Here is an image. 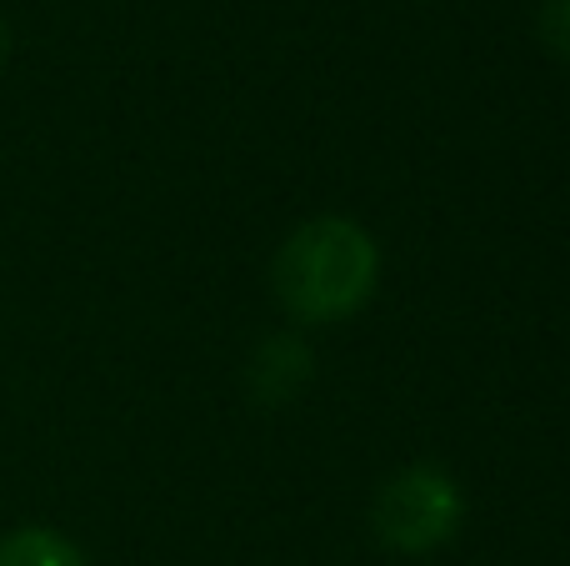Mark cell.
I'll use <instances>...</instances> for the list:
<instances>
[{
    "instance_id": "1",
    "label": "cell",
    "mask_w": 570,
    "mask_h": 566,
    "mask_svg": "<svg viewBox=\"0 0 570 566\" xmlns=\"http://www.w3.org/2000/svg\"><path fill=\"white\" fill-rule=\"evenodd\" d=\"M271 286H276L285 316L305 326L351 321L355 311L371 306L381 286V246L361 221L315 216L281 241L271 261Z\"/></svg>"
},
{
    "instance_id": "2",
    "label": "cell",
    "mask_w": 570,
    "mask_h": 566,
    "mask_svg": "<svg viewBox=\"0 0 570 566\" xmlns=\"http://www.w3.org/2000/svg\"><path fill=\"white\" fill-rule=\"evenodd\" d=\"M461 521H465V491L435 461L401 467L395 477L381 481V491L371 501V527L381 537V547H391L395 557L441 552L461 531Z\"/></svg>"
},
{
    "instance_id": "3",
    "label": "cell",
    "mask_w": 570,
    "mask_h": 566,
    "mask_svg": "<svg viewBox=\"0 0 570 566\" xmlns=\"http://www.w3.org/2000/svg\"><path fill=\"white\" fill-rule=\"evenodd\" d=\"M311 371H315V357L301 336H271L250 351L246 391L256 407H285V401H295L311 387Z\"/></svg>"
},
{
    "instance_id": "4",
    "label": "cell",
    "mask_w": 570,
    "mask_h": 566,
    "mask_svg": "<svg viewBox=\"0 0 570 566\" xmlns=\"http://www.w3.org/2000/svg\"><path fill=\"white\" fill-rule=\"evenodd\" d=\"M0 566H90L86 552L56 527H16L0 537Z\"/></svg>"
},
{
    "instance_id": "5",
    "label": "cell",
    "mask_w": 570,
    "mask_h": 566,
    "mask_svg": "<svg viewBox=\"0 0 570 566\" xmlns=\"http://www.w3.org/2000/svg\"><path fill=\"white\" fill-rule=\"evenodd\" d=\"M535 30H541V40H546L551 56L570 60V0H541V10H535Z\"/></svg>"
},
{
    "instance_id": "6",
    "label": "cell",
    "mask_w": 570,
    "mask_h": 566,
    "mask_svg": "<svg viewBox=\"0 0 570 566\" xmlns=\"http://www.w3.org/2000/svg\"><path fill=\"white\" fill-rule=\"evenodd\" d=\"M6 60H10V26H6V16H0V70H6Z\"/></svg>"
}]
</instances>
